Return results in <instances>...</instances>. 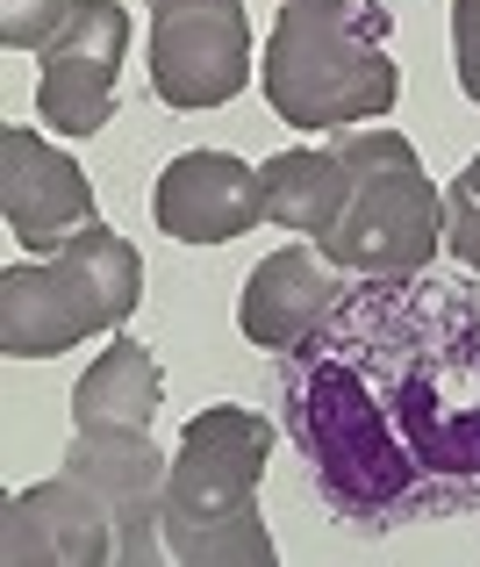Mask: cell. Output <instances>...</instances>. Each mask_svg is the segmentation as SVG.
I'll return each instance as SVG.
<instances>
[{
  "label": "cell",
  "instance_id": "9",
  "mask_svg": "<svg viewBox=\"0 0 480 567\" xmlns=\"http://www.w3.org/2000/svg\"><path fill=\"white\" fill-rule=\"evenodd\" d=\"M265 223L259 166L230 152H179L158 173V230L179 245H230Z\"/></svg>",
  "mask_w": 480,
  "mask_h": 567
},
{
  "label": "cell",
  "instance_id": "15",
  "mask_svg": "<svg viewBox=\"0 0 480 567\" xmlns=\"http://www.w3.org/2000/svg\"><path fill=\"white\" fill-rule=\"evenodd\" d=\"M445 251H452L467 274H480V202L467 187H445Z\"/></svg>",
  "mask_w": 480,
  "mask_h": 567
},
{
  "label": "cell",
  "instance_id": "16",
  "mask_svg": "<svg viewBox=\"0 0 480 567\" xmlns=\"http://www.w3.org/2000/svg\"><path fill=\"white\" fill-rule=\"evenodd\" d=\"M452 65L467 101H480V0H452Z\"/></svg>",
  "mask_w": 480,
  "mask_h": 567
},
{
  "label": "cell",
  "instance_id": "7",
  "mask_svg": "<svg viewBox=\"0 0 480 567\" xmlns=\"http://www.w3.org/2000/svg\"><path fill=\"white\" fill-rule=\"evenodd\" d=\"M0 216H8V230L22 237L29 251L51 259V251L72 245L86 223H101V208H94L86 173L72 166L65 152H51L36 130L8 123L0 130Z\"/></svg>",
  "mask_w": 480,
  "mask_h": 567
},
{
  "label": "cell",
  "instance_id": "8",
  "mask_svg": "<svg viewBox=\"0 0 480 567\" xmlns=\"http://www.w3.org/2000/svg\"><path fill=\"white\" fill-rule=\"evenodd\" d=\"M0 554L14 567H108L115 560V511L80 474H51V482L8 496Z\"/></svg>",
  "mask_w": 480,
  "mask_h": 567
},
{
  "label": "cell",
  "instance_id": "3",
  "mask_svg": "<svg viewBox=\"0 0 480 567\" xmlns=\"http://www.w3.org/2000/svg\"><path fill=\"white\" fill-rule=\"evenodd\" d=\"M273 424L244 402H208L187 416L165 467V554L179 567H265L273 532L259 517V482Z\"/></svg>",
  "mask_w": 480,
  "mask_h": 567
},
{
  "label": "cell",
  "instance_id": "6",
  "mask_svg": "<svg viewBox=\"0 0 480 567\" xmlns=\"http://www.w3.org/2000/svg\"><path fill=\"white\" fill-rule=\"evenodd\" d=\"M129 58V14L115 0H72V22L58 29V43L36 58V115L58 137H94L115 115V80Z\"/></svg>",
  "mask_w": 480,
  "mask_h": 567
},
{
  "label": "cell",
  "instance_id": "5",
  "mask_svg": "<svg viewBox=\"0 0 480 567\" xmlns=\"http://www.w3.org/2000/svg\"><path fill=\"white\" fill-rule=\"evenodd\" d=\"M152 8V94L165 109H222L251 86L244 0H144Z\"/></svg>",
  "mask_w": 480,
  "mask_h": 567
},
{
  "label": "cell",
  "instance_id": "11",
  "mask_svg": "<svg viewBox=\"0 0 480 567\" xmlns=\"http://www.w3.org/2000/svg\"><path fill=\"white\" fill-rule=\"evenodd\" d=\"M86 338H101V323L58 259H22L0 274V352L8 360H58Z\"/></svg>",
  "mask_w": 480,
  "mask_h": 567
},
{
  "label": "cell",
  "instance_id": "10",
  "mask_svg": "<svg viewBox=\"0 0 480 567\" xmlns=\"http://www.w3.org/2000/svg\"><path fill=\"white\" fill-rule=\"evenodd\" d=\"M344 288H352V280H344L337 259H323L316 245H288V251H273V259L251 266L244 295H237V323H244L251 346L288 352L302 331H316L323 309L337 302Z\"/></svg>",
  "mask_w": 480,
  "mask_h": 567
},
{
  "label": "cell",
  "instance_id": "2",
  "mask_svg": "<svg viewBox=\"0 0 480 567\" xmlns=\"http://www.w3.org/2000/svg\"><path fill=\"white\" fill-rule=\"evenodd\" d=\"M387 29L395 22H387L380 0H280V22L259 58L273 115L309 130V137L380 123L401 94Z\"/></svg>",
  "mask_w": 480,
  "mask_h": 567
},
{
  "label": "cell",
  "instance_id": "1",
  "mask_svg": "<svg viewBox=\"0 0 480 567\" xmlns=\"http://www.w3.org/2000/svg\"><path fill=\"white\" fill-rule=\"evenodd\" d=\"M280 424L309 488L358 539L480 511V302L424 274H366L280 352Z\"/></svg>",
  "mask_w": 480,
  "mask_h": 567
},
{
  "label": "cell",
  "instance_id": "13",
  "mask_svg": "<svg viewBox=\"0 0 480 567\" xmlns=\"http://www.w3.org/2000/svg\"><path fill=\"white\" fill-rule=\"evenodd\" d=\"M158 402H165L158 360L137 338L115 331L101 346V360L80 374V388H72V431H152Z\"/></svg>",
  "mask_w": 480,
  "mask_h": 567
},
{
  "label": "cell",
  "instance_id": "14",
  "mask_svg": "<svg viewBox=\"0 0 480 567\" xmlns=\"http://www.w3.org/2000/svg\"><path fill=\"white\" fill-rule=\"evenodd\" d=\"M65 22H72V0H0V43L8 51L43 58Z\"/></svg>",
  "mask_w": 480,
  "mask_h": 567
},
{
  "label": "cell",
  "instance_id": "17",
  "mask_svg": "<svg viewBox=\"0 0 480 567\" xmlns=\"http://www.w3.org/2000/svg\"><path fill=\"white\" fill-rule=\"evenodd\" d=\"M459 187H467V194H473V202H480V152L467 158V173H459Z\"/></svg>",
  "mask_w": 480,
  "mask_h": 567
},
{
  "label": "cell",
  "instance_id": "4",
  "mask_svg": "<svg viewBox=\"0 0 480 567\" xmlns=\"http://www.w3.org/2000/svg\"><path fill=\"white\" fill-rule=\"evenodd\" d=\"M337 152L352 166V202H344L337 230L316 251L358 280L366 274H424L445 251V194L430 187L416 144L401 130L358 123V130H337Z\"/></svg>",
  "mask_w": 480,
  "mask_h": 567
},
{
  "label": "cell",
  "instance_id": "12",
  "mask_svg": "<svg viewBox=\"0 0 480 567\" xmlns=\"http://www.w3.org/2000/svg\"><path fill=\"white\" fill-rule=\"evenodd\" d=\"M259 194H265V223L280 230H302L309 245H323L337 230L344 202H352V166H344L337 144H294V152L265 158L259 166Z\"/></svg>",
  "mask_w": 480,
  "mask_h": 567
}]
</instances>
